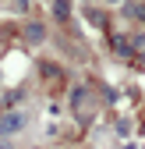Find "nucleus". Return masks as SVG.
<instances>
[{
    "label": "nucleus",
    "instance_id": "obj_4",
    "mask_svg": "<svg viewBox=\"0 0 145 149\" xmlns=\"http://www.w3.org/2000/svg\"><path fill=\"white\" fill-rule=\"evenodd\" d=\"M131 50H138V53H145V32H138V36H131Z\"/></svg>",
    "mask_w": 145,
    "mask_h": 149
},
{
    "label": "nucleus",
    "instance_id": "obj_3",
    "mask_svg": "<svg viewBox=\"0 0 145 149\" xmlns=\"http://www.w3.org/2000/svg\"><path fill=\"white\" fill-rule=\"evenodd\" d=\"M53 14H57V22H67L71 18V4L67 0H53Z\"/></svg>",
    "mask_w": 145,
    "mask_h": 149
},
{
    "label": "nucleus",
    "instance_id": "obj_5",
    "mask_svg": "<svg viewBox=\"0 0 145 149\" xmlns=\"http://www.w3.org/2000/svg\"><path fill=\"white\" fill-rule=\"evenodd\" d=\"M106 4H124V0H106Z\"/></svg>",
    "mask_w": 145,
    "mask_h": 149
},
{
    "label": "nucleus",
    "instance_id": "obj_2",
    "mask_svg": "<svg viewBox=\"0 0 145 149\" xmlns=\"http://www.w3.org/2000/svg\"><path fill=\"white\" fill-rule=\"evenodd\" d=\"M110 46L117 57H131V36H124V32H113L110 36Z\"/></svg>",
    "mask_w": 145,
    "mask_h": 149
},
{
    "label": "nucleus",
    "instance_id": "obj_6",
    "mask_svg": "<svg viewBox=\"0 0 145 149\" xmlns=\"http://www.w3.org/2000/svg\"><path fill=\"white\" fill-rule=\"evenodd\" d=\"M142 135H145V121H142Z\"/></svg>",
    "mask_w": 145,
    "mask_h": 149
},
{
    "label": "nucleus",
    "instance_id": "obj_1",
    "mask_svg": "<svg viewBox=\"0 0 145 149\" xmlns=\"http://www.w3.org/2000/svg\"><path fill=\"white\" fill-rule=\"evenodd\" d=\"M28 128V114L25 110H7V114H0V135L4 139H14L18 132H25Z\"/></svg>",
    "mask_w": 145,
    "mask_h": 149
}]
</instances>
